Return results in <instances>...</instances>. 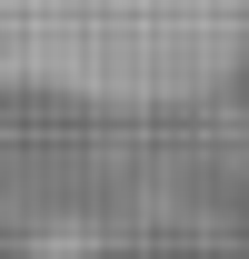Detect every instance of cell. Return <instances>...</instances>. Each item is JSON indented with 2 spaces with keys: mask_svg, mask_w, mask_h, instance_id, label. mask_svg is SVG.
<instances>
[{
  "mask_svg": "<svg viewBox=\"0 0 249 259\" xmlns=\"http://www.w3.org/2000/svg\"><path fill=\"white\" fill-rule=\"evenodd\" d=\"M249 50V0H0V80L80 100H180Z\"/></svg>",
  "mask_w": 249,
  "mask_h": 259,
  "instance_id": "cell-1",
  "label": "cell"
}]
</instances>
